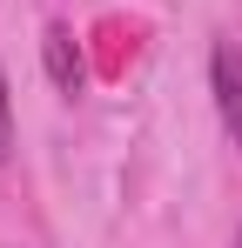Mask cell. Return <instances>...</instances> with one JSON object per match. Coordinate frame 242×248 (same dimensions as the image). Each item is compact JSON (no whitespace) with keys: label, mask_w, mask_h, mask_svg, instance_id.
<instances>
[{"label":"cell","mask_w":242,"mask_h":248,"mask_svg":"<svg viewBox=\"0 0 242 248\" xmlns=\"http://www.w3.org/2000/svg\"><path fill=\"white\" fill-rule=\"evenodd\" d=\"M215 108H222L229 141L242 148V47H236V41L215 47Z\"/></svg>","instance_id":"6da1fadb"},{"label":"cell","mask_w":242,"mask_h":248,"mask_svg":"<svg viewBox=\"0 0 242 248\" xmlns=\"http://www.w3.org/2000/svg\"><path fill=\"white\" fill-rule=\"evenodd\" d=\"M47 74H54V87L61 94H81V54H74V34L68 27H47Z\"/></svg>","instance_id":"7a4b0ae2"},{"label":"cell","mask_w":242,"mask_h":248,"mask_svg":"<svg viewBox=\"0 0 242 248\" xmlns=\"http://www.w3.org/2000/svg\"><path fill=\"white\" fill-rule=\"evenodd\" d=\"M7 148H14V114H7V74H0V161H7Z\"/></svg>","instance_id":"3957f363"},{"label":"cell","mask_w":242,"mask_h":248,"mask_svg":"<svg viewBox=\"0 0 242 248\" xmlns=\"http://www.w3.org/2000/svg\"><path fill=\"white\" fill-rule=\"evenodd\" d=\"M236 248H242V228H236Z\"/></svg>","instance_id":"277c9868"}]
</instances>
